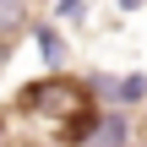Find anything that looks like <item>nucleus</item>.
Listing matches in <instances>:
<instances>
[{
  "label": "nucleus",
  "mask_w": 147,
  "mask_h": 147,
  "mask_svg": "<svg viewBox=\"0 0 147 147\" xmlns=\"http://www.w3.org/2000/svg\"><path fill=\"white\" fill-rule=\"evenodd\" d=\"M55 16H60V22H76V16H82V0H60Z\"/></svg>",
  "instance_id": "39448f33"
},
{
  "label": "nucleus",
  "mask_w": 147,
  "mask_h": 147,
  "mask_svg": "<svg viewBox=\"0 0 147 147\" xmlns=\"http://www.w3.org/2000/svg\"><path fill=\"white\" fill-rule=\"evenodd\" d=\"M33 33H38V49H44V60H49V65H60V60H65V44H60V33H55V27H33Z\"/></svg>",
  "instance_id": "7ed1b4c3"
},
{
  "label": "nucleus",
  "mask_w": 147,
  "mask_h": 147,
  "mask_svg": "<svg viewBox=\"0 0 147 147\" xmlns=\"http://www.w3.org/2000/svg\"><path fill=\"white\" fill-rule=\"evenodd\" d=\"M142 93H147V76H125V82H120V98H125V104H136Z\"/></svg>",
  "instance_id": "20e7f679"
},
{
  "label": "nucleus",
  "mask_w": 147,
  "mask_h": 147,
  "mask_svg": "<svg viewBox=\"0 0 147 147\" xmlns=\"http://www.w3.org/2000/svg\"><path fill=\"white\" fill-rule=\"evenodd\" d=\"M87 147H125V120L120 115H104V120H93V131L82 136Z\"/></svg>",
  "instance_id": "f03ea898"
},
{
  "label": "nucleus",
  "mask_w": 147,
  "mask_h": 147,
  "mask_svg": "<svg viewBox=\"0 0 147 147\" xmlns=\"http://www.w3.org/2000/svg\"><path fill=\"white\" fill-rule=\"evenodd\" d=\"M33 27V0H0V49H11Z\"/></svg>",
  "instance_id": "f257e3e1"
}]
</instances>
